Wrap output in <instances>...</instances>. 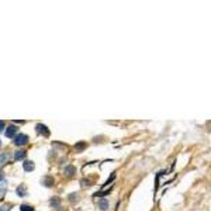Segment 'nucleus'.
Listing matches in <instances>:
<instances>
[{
	"mask_svg": "<svg viewBox=\"0 0 211 211\" xmlns=\"http://www.w3.org/2000/svg\"><path fill=\"white\" fill-rule=\"evenodd\" d=\"M0 148H2V141H0Z\"/></svg>",
	"mask_w": 211,
	"mask_h": 211,
	"instance_id": "nucleus-20",
	"label": "nucleus"
},
{
	"mask_svg": "<svg viewBox=\"0 0 211 211\" xmlns=\"http://www.w3.org/2000/svg\"><path fill=\"white\" fill-rule=\"evenodd\" d=\"M80 184H82L83 187H90L92 182H90V180H86V179H82V180H80Z\"/></svg>",
	"mask_w": 211,
	"mask_h": 211,
	"instance_id": "nucleus-16",
	"label": "nucleus"
},
{
	"mask_svg": "<svg viewBox=\"0 0 211 211\" xmlns=\"http://www.w3.org/2000/svg\"><path fill=\"white\" fill-rule=\"evenodd\" d=\"M77 200H79V193H72V194L69 196L70 203H75V201H77Z\"/></svg>",
	"mask_w": 211,
	"mask_h": 211,
	"instance_id": "nucleus-14",
	"label": "nucleus"
},
{
	"mask_svg": "<svg viewBox=\"0 0 211 211\" xmlns=\"http://www.w3.org/2000/svg\"><path fill=\"white\" fill-rule=\"evenodd\" d=\"M86 148V142L80 141V142H77L76 145H75V149H76V152H82V151Z\"/></svg>",
	"mask_w": 211,
	"mask_h": 211,
	"instance_id": "nucleus-12",
	"label": "nucleus"
},
{
	"mask_svg": "<svg viewBox=\"0 0 211 211\" xmlns=\"http://www.w3.org/2000/svg\"><path fill=\"white\" fill-rule=\"evenodd\" d=\"M25 158V151H17V152H14V159L16 161H21V159Z\"/></svg>",
	"mask_w": 211,
	"mask_h": 211,
	"instance_id": "nucleus-11",
	"label": "nucleus"
},
{
	"mask_svg": "<svg viewBox=\"0 0 211 211\" xmlns=\"http://www.w3.org/2000/svg\"><path fill=\"white\" fill-rule=\"evenodd\" d=\"M6 190H7V180H2L0 182V199L4 196V193H6Z\"/></svg>",
	"mask_w": 211,
	"mask_h": 211,
	"instance_id": "nucleus-8",
	"label": "nucleus"
},
{
	"mask_svg": "<svg viewBox=\"0 0 211 211\" xmlns=\"http://www.w3.org/2000/svg\"><path fill=\"white\" fill-rule=\"evenodd\" d=\"M2 180H3V173L0 172V182H2Z\"/></svg>",
	"mask_w": 211,
	"mask_h": 211,
	"instance_id": "nucleus-19",
	"label": "nucleus"
},
{
	"mask_svg": "<svg viewBox=\"0 0 211 211\" xmlns=\"http://www.w3.org/2000/svg\"><path fill=\"white\" fill-rule=\"evenodd\" d=\"M35 130H37V132H38V134L44 135V137H49V130H48V127L44 125V124H37Z\"/></svg>",
	"mask_w": 211,
	"mask_h": 211,
	"instance_id": "nucleus-2",
	"label": "nucleus"
},
{
	"mask_svg": "<svg viewBox=\"0 0 211 211\" xmlns=\"http://www.w3.org/2000/svg\"><path fill=\"white\" fill-rule=\"evenodd\" d=\"M16 193L20 196V197H24V196L27 194V189H25V184H20V186L16 189Z\"/></svg>",
	"mask_w": 211,
	"mask_h": 211,
	"instance_id": "nucleus-7",
	"label": "nucleus"
},
{
	"mask_svg": "<svg viewBox=\"0 0 211 211\" xmlns=\"http://www.w3.org/2000/svg\"><path fill=\"white\" fill-rule=\"evenodd\" d=\"M49 206L54 208H59L61 207V200L58 199V197H54V199H51V201H49Z\"/></svg>",
	"mask_w": 211,
	"mask_h": 211,
	"instance_id": "nucleus-9",
	"label": "nucleus"
},
{
	"mask_svg": "<svg viewBox=\"0 0 211 211\" xmlns=\"http://www.w3.org/2000/svg\"><path fill=\"white\" fill-rule=\"evenodd\" d=\"M0 211H8V206H0Z\"/></svg>",
	"mask_w": 211,
	"mask_h": 211,
	"instance_id": "nucleus-17",
	"label": "nucleus"
},
{
	"mask_svg": "<svg viewBox=\"0 0 211 211\" xmlns=\"http://www.w3.org/2000/svg\"><path fill=\"white\" fill-rule=\"evenodd\" d=\"M6 162H8V154H2L0 155V167L3 166Z\"/></svg>",
	"mask_w": 211,
	"mask_h": 211,
	"instance_id": "nucleus-13",
	"label": "nucleus"
},
{
	"mask_svg": "<svg viewBox=\"0 0 211 211\" xmlns=\"http://www.w3.org/2000/svg\"><path fill=\"white\" fill-rule=\"evenodd\" d=\"M97 206H99V208H100L102 211H106L107 208H109V203H107V200H106V199H102V200H100Z\"/></svg>",
	"mask_w": 211,
	"mask_h": 211,
	"instance_id": "nucleus-10",
	"label": "nucleus"
},
{
	"mask_svg": "<svg viewBox=\"0 0 211 211\" xmlns=\"http://www.w3.org/2000/svg\"><path fill=\"white\" fill-rule=\"evenodd\" d=\"M23 169H24L25 172H33L34 169H35L34 162H31V161H25V162L23 163Z\"/></svg>",
	"mask_w": 211,
	"mask_h": 211,
	"instance_id": "nucleus-6",
	"label": "nucleus"
},
{
	"mask_svg": "<svg viewBox=\"0 0 211 211\" xmlns=\"http://www.w3.org/2000/svg\"><path fill=\"white\" fill-rule=\"evenodd\" d=\"M65 176H68V177H70V176H73L75 173H76V167L73 166V165H68V166L65 167Z\"/></svg>",
	"mask_w": 211,
	"mask_h": 211,
	"instance_id": "nucleus-4",
	"label": "nucleus"
},
{
	"mask_svg": "<svg viewBox=\"0 0 211 211\" xmlns=\"http://www.w3.org/2000/svg\"><path fill=\"white\" fill-rule=\"evenodd\" d=\"M20 211H34V207H31L28 204H23V206H20Z\"/></svg>",
	"mask_w": 211,
	"mask_h": 211,
	"instance_id": "nucleus-15",
	"label": "nucleus"
},
{
	"mask_svg": "<svg viewBox=\"0 0 211 211\" xmlns=\"http://www.w3.org/2000/svg\"><path fill=\"white\" fill-rule=\"evenodd\" d=\"M28 142V137L25 134H20V135H16L14 137V144H16L17 146H23V145H25Z\"/></svg>",
	"mask_w": 211,
	"mask_h": 211,
	"instance_id": "nucleus-1",
	"label": "nucleus"
},
{
	"mask_svg": "<svg viewBox=\"0 0 211 211\" xmlns=\"http://www.w3.org/2000/svg\"><path fill=\"white\" fill-rule=\"evenodd\" d=\"M41 182H42V184H44L45 187H52L54 186V177H52V176H49V175L44 176Z\"/></svg>",
	"mask_w": 211,
	"mask_h": 211,
	"instance_id": "nucleus-3",
	"label": "nucleus"
},
{
	"mask_svg": "<svg viewBox=\"0 0 211 211\" xmlns=\"http://www.w3.org/2000/svg\"><path fill=\"white\" fill-rule=\"evenodd\" d=\"M16 132H17V128H16V127H14V125H10L7 130H6L4 135H6L7 138H13V137L16 135Z\"/></svg>",
	"mask_w": 211,
	"mask_h": 211,
	"instance_id": "nucleus-5",
	"label": "nucleus"
},
{
	"mask_svg": "<svg viewBox=\"0 0 211 211\" xmlns=\"http://www.w3.org/2000/svg\"><path fill=\"white\" fill-rule=\"evenodd\" d=\"M4 130V121H0V132Z\"/></svg>",
	"mask_w": 211,
	"mask_h": 211,
	"instance_id": "nucleus-18",
	"label": "nucleus"
}]
</instances>
